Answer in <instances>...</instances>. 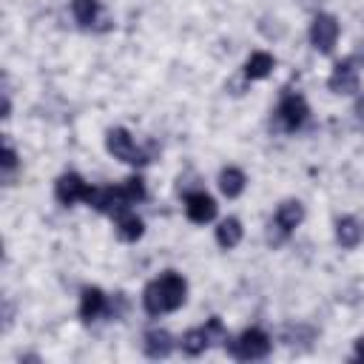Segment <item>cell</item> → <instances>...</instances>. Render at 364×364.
I'll return each instance as SVG.
<instances>
[{"label": "cell", "mask_w": 364, "mask_h": 364, "mask_svg": "<svg viewBox=\"0 0 364 364\" xmlns=\"http://www.w3.org/2000/svg\"><path fill=\"white\" fill-rule=\"evenodd\" d=\"M188 301V282L176 270H165L151 279L142 290V307L148 316H165Z\"/></svg>", "instance_id": "obj_1"}, {"label": "cell", "mask_w": 364, "mask_h": 364, "mask_svg": "<svg viewBox=\"0 0 364 364\" xmlns=\"http://www.w3.org/2000/svg\"><path fill=\"white\" fill-rule=\"evenodd\" d=\"M225 350L236 361H262V358L270 355L273 341H270V336L262 327H247L236 338H228L225 341Z\"/></svg>", "instance_id": "obj_2"}, {"label": "cell", "mask_w": 364, "mask_h": 364, "mask_svg": "<svg viewBox=\"0 0 364 364\" xmlns=\"http://www.w3.org/2000/svg\"><path fill=\"white\" fill-rule=\"evenodd\" d=\"M105 151H108L114 159H119V162H125V165H134V168L151 162V154L142 151V148L134 142V136H131L128 128H108V134H105Z\"/></svg>", "instance_id": "obj_3"}, {"label": "cell", "mask_w": 364, "mask_h": 364, "mask_svg": "<svg viewBox=\"0 0 364 364\" xmlns=\"http://www.w3.org/2000/svg\"><path fill=\"white\" fill-rule=\"evenodd\" d=\"M301 222H304V205H301L299 199H284V202H279V208H276V213H273V222H270V233H267L270 245H282Z\"/></svg>", "instance_id": "obj_4"}, {"label": "cell", "mask_w": 364, "mask_h": 364, "mask_svg": "<svg viewBox=\"0 0 364 364\" xmlns=\"http://www.w3.org/2000/svg\"><path fill=\"white\" fill-rule=\"evenodd\" d=\"M310 117V108H307V100L296 91H284L279 105H276V119L284 131H299Z\"/></svg>", "instance_id": "obj_5"}, {"label": "cell", "mask_w": 364, "mask_h": 364, "mask_svg": "<svg viewBox=\"0 0 364 364\" xmlns=\"http://www.w3.org/2000/svg\"><path fill=\"white\" fill-rule=\"evenodd\" d=\"M338 20L327 11L316 14L313 23H310V46L318 51V54H333L336 48V40H338Z\"/></svg>", "instance_id": "obj_6"}, {"label": "cell", "mask_w": 364, "mask_h": 364, "mask_svg": "<svg viewBox=\"0 0 364 364\" xmlns=\"http://www.w3.org/2000/svg\"><path fill=\"white\" fill-rule=\"evenodd\" d=\"M327 88H330L333 94H341V97H347V94H355V91L361 88L358 63H355L353 57H344V60H338V63L333 65L330 77H327Z\"/></svg>", "instance_id": "obj_7"}, {"label": "cell", "mask_w": 364, "mask_h": 364, "mask_svg": "<svg viewBox=\"0 0 364 364\" xmlns=\"http://www.w3.org/2000/svg\"><path fill=\"white\" fill-rule=\"evenodd\" d=\"M91 188L94 185H88L80 173H74V171H68V173H60L57 176V182H54V199L60 202V205H77V202H88V196H91Z\"/></svg>", "instance_id": "obj_8"}, {"label": "cell", "mask_w": 364, "mask_h": 364, "mask_svg": "<svg viewBox=\"0 0 364 364\" xmlns=\"http://www.w3.org/2000/svg\"><path fill=\"white\" fill-rule=\"evenodd\" d=\"M216 199L208 193V191H191L185 193V216L193 222V225H208L216 219Z\"/></svg>", "instance_id": "obj_9"}, {"label": "cell", "mask_w": 364, "mask_h": 364, "mask_svg": "<svg viewBox=\"0 0 364 364\" xmlns=\"http://www.w3.org/2000/svg\"><path fill=\"white\" fill-rule=\"evenodd\" d=\"M173 347H176V341L165 327H151L142 336V350L148 358H168L173 353Z\"/></svg>", "instance_id": "obj_10"}, {"label": "cell", "mask_w": 364, "mask_h": 364, "mask_svg": "<svg viewBox=\"0 0 364 364\" xmlns=\"http://www.w3.org/2000/svg\"><path fill=\"white\" fill-rule=\"evenodd\" d=\"M364 239V222L358 216H338L336 219V242L344 247V250H353L358 247Z\"/></svg>", "instance_id": "obj_11"}, {"label": "cell", "mask_w": 364, "mask_h": 364, "mask_svg": "<svg viewBox=\"0 0 364 364\" xmlns=\"http://www.w3.org/2000/svg\"><path fill=\"white\" fill-rule=\"evenodd\" d=\"M105 310H108V296L100 287H82V293H80V318L94 321V318L105 316Z\"/></svg>", "instance_id": "obj_12"}, {"label": "cell", "mask_w": 364, "mask_h": 364, "mask_svg": "<svg viewBox=\"0 0 364 364\" xmlns=\"http://www.w3.org/2000/svg\"><path fill=\"white\" fill-rule=\"evenodd\" d=\"M114 233L119 242H139L145 236V222L134 210H125V213L114 216Z\"/></svg>", "instance_id": "obj_13"}, {"label": "cell", "mask_w": 364, "mask_h": 364, "mask_svg": "<svg viewBox=\"0 0 364 364\" xmlns=\"http://www.w3.org/2000/svg\"><path fill=\"white\" fill-rule=\"evenodd\" d=\"M245 188H247V176H245V171H242V168L228 165V168H222V171H219V191H222L228 199L242 196V193H245Z\"/></svg>", "instance_id": "obj_14"}, {"label": "cell", "mask_w": 364, "mask_h": 364, "mask_svg": "<svg viewBox=\"0 0 364 364\" xmlns=\"http://www.w3.org/2000/svg\"><path fill=\"white\" fill-rule=\"evenodd\" d=\"M210 344H213V341H210V336H208V330H205V327H191V330H185V333H182V338H179L182 353H185V355H191V358L202 355Z\"/></svg>", "instance_id": "obj_15"}, {"label": "cell", "mask_w": 364, "mask_h": 364, "mask_svg": "<svg viewBox=\"0 0 364 364\" xmlns=\"http://www.w3.org/2000/svg\"><path fill=\"white\" fill-rule=\"evenodd\" d=\"M242 222L236 219V216H228V219H222L219 225H216V245L222 247V250H233L239 242H242Z\"/></svg>", "instance_id": "obj_16"}, {"label": "cell", "mask_w": 364, "mask_h": 364, "mask_svg": "<svg viewBox=\"0 0 364 364\" xmlns=\"http://www.w3.org/2000/svg\"><path fill=\"white\" fill-rule=\"evenodd\" d=\"M273 57L267 54V51H253L247 60H245V80H264V77H270V71H273Z\"/></svg>", "instance_id": "obj_17"}, {"label": "cell", "mask_w": 364, "mask_h": 364, "mask_svg": "<svg viewBox=\"0 0 364 364\" xmlns=\"http://www.w3.org/2000/svg\"><path fill=\"white\" fill-rule=\"evenodd\" d=\"M71 14L82 28H91L100 17V0H71Z\"/></svg>", "instance_id": "obj_18"}, {"label": "cell", "mask_w": 364, "mask_h": 364, "mask_svg": "<svg viewBox=\"0 0 364 364\" xmlns=\"http://www.w3.org/2000/svg\"><path fill=\"white\" fill-rule=\"evenodd\" d=\"M17 165H20L17 151H14V148H11V142L6 139V145H3V159H0V168H3V182H6V185L11 182V173L17 171Z\"/></svg>", "instance_id": "obj_19"}, {"label": "cell", "mask_w": 364, "mask_h": 364, "mask_svg": "<svg viewBox=\"0 0 364 364\" xmlns=\"http://www.w3.org/2000/svg\"><path fill=\"white\" fill-rule=\"evenodd\" d=\"M122 188H125V193H128V199H131L134 205L145 199V179H142L139 173H134V176H128V179L122 182Z\"/></svg>", "instance_id": "obj_20"}, {"label": "cell", "mask_w": 364, "mask_h": 364, "mask_svg": "<svg viewBox=\"0 0 364 364\" xmlns=\"http://www.w3.org/2000/svg\"><path fill=\"white\" fill-rule=\"evenodd\" d=\"M205 330H208V336H210V341H213V344H225V341L230 338L219 316H210V318H208V324H205Z\"/></svg>", "instance_id": "obj_21"}, {"label": "cell", "mask_w": 364, "mask_h": 364, "mask_svg": "<svg viewBox=\"0 0 364 364\" xmlns=\"http://www.w3.org/2000/svg\"><path fill=\"white\" fill-rule=\"evenodd\" d=\"M353 114H355V122L364 128V91L355 97V105H353Z\"/></svg>", "instance_id": "obj_22"}, {"label": "cell", "mask_w": 364, "mask_h": 364, "mask_svg": "<svg viewBox=\"0 0 364 364\" xmlns=\"http://www.w3.org/2000/svg\"><path fill=\"white\" fill-rule=\"evenodd\" d=\"M355 361H364V336H358L355 338V355H353Z\"/></svg>", "instance_id": "obj_23"}, {"label": "cell", "mask_w": 364, "mask_h": 364, "mask_svg": "<svg viewBox=\"0 0 364 364\" xmlns=\"http://www.w3.org/2000/svg\"><path fill=\"white\" fill-rule=\"evenodd\" d=\"M353 60H355V63H358V65H361V63H364V40H361V43H358V48H355V54H353Z\"/></svg>", "instance_id": "obj_24"}]
</instances>
